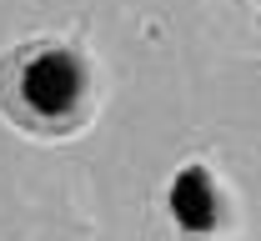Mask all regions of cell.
I'll use <instances>...</instances> for the list:
<instances>
[{
  "label": "cell",
  "mask_w": 261,
  "mask_h": 241,
  "mask_svg": "<svg viewBox=\"0 0 261 241\" xmlns=\"http://www.w3.org/2000/svg\"><path fill=\"white\" fill-rule=\"evenodd\" d=\"M0 116L31 141H70L96 116V66L65 35L15 40L0 56Z\"/></svg>",
  "instance_id": "cell-1"
},
{
  "label": "cell",
  "mask_w": 261,
  "mask_h": 241,
  "mask_svg": "<svg viewBox=\"0 0 261 241\" xmlns=\"http://www.w3.org/2000/svg\"><path fill=\"white\" fill-rule=\"evenodd\" d=\"M166 216H171V231L186 241H211L216 231H226V191L206 161L176 166L166 186Z\"/></svg>",
  "instance_id": "cell-2"
}]
</instances>
